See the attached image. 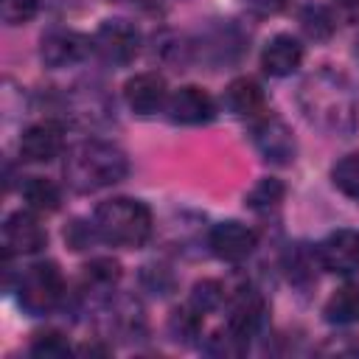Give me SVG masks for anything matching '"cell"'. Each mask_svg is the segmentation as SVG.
<instances>
[{"label": "cell", "instance_id": "6da1fadb", "mask_svg": "<svg viewBox=\"0 0 359 359\" xmlns=\"http://www.w3.org/2000/svg\"><path fill=\"white\" fill-rule=\"evenodd\" d=\"M300 109L311 126L328 135H351L359 123V104L351 81L334 70H317L300 84Z\"/></svg>", "mask_w": 359, "mask_h": 359}, {"label": "cell", "instance_id": "7a4b0ae2", "mask_svg": "<svg viewBox=\"0 0 359 359\" xmlns=\"http://www.w3.org/2000/svg\"><path fill=\"white\" fill-rule=\"evenodd\" d=\"M129 174L126 154L107 140H81L65 151L62 177L67 188L79 194H93L118 185Z\"/></svg>", "mask_w": 359, "mask_h": 359}, {"label": "cell", "instance_id": "3957f363", "mask_svg": "<svg viewBox=\"0 0 359 359\" xmlns=\"http://www.w3.org/2000/svg\"><path fill=\"white\" fill-rule=\"evenodd\" d=\"M93 227L104 244L132 250L149 241L154 222H151V210L146 202L132 199V196H115L95 208Z\"/></svg>", "mask_w": 359, "mask_h": 359}, {"label": "cell", "instance_id": "277c9868", "mask_svg": "<svg viewBox=\"0 0 359 359\" xmlns=\"http://www.w3.org/2000/svg\"><path fill=\"white\" fill-rule=\"evenodd\" d=\"M17 300L20 309L31 317L53 314L67 300V286L53 261H36L17 275Z\"/></svg>", "mask_w": 359, "mask_h": 359}, {"label": "cell", "instance_id": "5b68a950", "mask_svg": "<svg viewBox=\"0 0 359 359\" xmlns=\"http://www.w3.org/2000/svg\"><path fill=\"white\" fill-rule=\"evenodd\" d=\"M247 50V34L230 22V20H213L208 22L196 39H191V56L210 65L213 70L236 65Z\"/></svg>", "mask_w": 359, "mask_h": 359}, {"label": "cell", "instance_id": "8992f818", "mask_svg": "<svg viewBox=\"0 0 359 359\" xmlns=\"http://www.w3.org/2000/svg\"><path fill=\"white\" fill-rule=\"evenodd\" d=\"M140 50V31L135 22L123 17L104 20L93 34V53L112 67L129 65Z\"/></svg>", "mask_w": 359, "mask_h": 359}, {"label": "cell", "instance_id": "52a82bcc", "mask_svg": "<svg viewBox=\"0 0 359 359\" xmlns=\"http://www.w3.org/2000/svg\"><path fill=\"white\" fill-rule=\"evenodd\" d=\"M93 53V36L73 28H50L39 39V59L50 70L81 65Z\"/></svg>", "mask_w": 359, "mask_h": 359}, {"label": "cell", "instance_id": "ba28073f", "mask_svg": "<svg viewBox=\"0 0 359 359\" xmlns=\"http://www.w3.org/2000/svg\"><path fill=\"white\" fill-rule=\"evenodd\" d=\"M258 244V236L252 227L236 222V219H227V222H219L210 227L208 233V247L210 252L219 258V261H227V264H241L252 255Z\"/></svg>", "mask_w": 359, "mask_h": 359}, {"label": "cell", "instance_id": "9c48e42d", "mask_svg": "<svg viewBox=\"0 0 359 359\" xmlns=\"http://www.w3.org/2000/svg\"><path fill=\"white\" fill-rule=\"evenodd\" d=\"M48 233L36 219V210H14L3 222V250L8 255H34L45 247Z\"/></svg>", "mask_w": 359, "mask_h": 359}, {"label": "cell", "instance_id": "30bf717a", "mask_svg": "<svg viewBox=\"0 0 359 359\" xmlns=\"http://www.w3.org/2000/svg\"><path fill=\"white\" fill-rule=\"evenodd\" d=\"M252 143H255L258 154L266 163H275V165H289L294 160V154H297L294 135H292V129L280 118H261V121H255Z\"/></svg>", "mask_w": 359, "mask_h": 359}, {"label": "cell", "instance_id": "8fae6325", "mask_svg": "<svg viewBox=\"0 0 359 359\" xmlns=\"http://www.w3.org/2000/svg\"><path fill=\"white\" fill-rule=\"evenodd\" d=\"M317 255L323 269L334 275H356L359 272V230H334L317 244Z\"/></svg>", "mask_w": 359, "mask_h": 359}, {"label": "cell", "instance_id": "7c38bea8", "mask_svg": "<svg viewBox=\"0 0 359 359\" xmlns=\"http://www.w3.org/2000/svg\"><path fill=\"white\" fill-rule=\"evenodd\" d=\"M165 115H168V121H174L180 126H199V123L213 121L216 104L202 87L188 84V87H180L168 95Z\"/></svg>", "mask_w": 359, "mask_h": 359}, {"label": "cell", "instance_id": "4fadbf2b", "mask_svg": "<svg viewBox=\"0 0 359 359\" xmlns=\"http://www.w3.org/2000/svg\"><path fill=\"white\" fill-rule=\"evenodd\" d=\"M227 325L244 337L247 342L255 339L264 325H266V300L252 289V286H244L238 289L233 297H230V317H227Z\"/></svg>", "mask_w": 359, "mask_h": 359}, {"label": "cell", "instance_id": "5bb4252c", "mask_svg": "<svg viewBox=\"0 0 359 359\" xmlns=\"http://www.w3.org/2000/svg\"><path fill=\"white\" fill-rule=\"evenodd\" d=\"M168 87L165 79L157 73H135L126 84H123V101L135 115H154L160 109H165L168 104Z\"/></svg>", "mask_w": 359, "mask_h": 359}, {"label": "cell", "instance_id": "9a60e30c", "mask_svg": "<svg viewBox=\"0 0 359 359\" xmlns=\"http://www.w3.org/2000/svg\"><path fill=\"white\" fill-rule=\"evenodd\" d=\"M65 151V132L53 121L34 123L20 137V157L25 163H50Z\"/></svg>", "mask_w": 359, "mask_h": 359}, {"label": "cell", "instance_id": "2e32d148", "mask_svg": "<svg viewBox=\"0 0 359 359\" xmlns=\"http://www.w3.org/2000/svg\"><path fill=\"white\" fill-rule=\"evenodd\" d=\"M118 280H121L118 261H112V258H93L81 269V283H79L76 297L79 300H98L104 306L112 297Z\"/></svg>", "mask_w": 359, "mask_h": 359}, {"label": "cell", "instance_id": "e0dca14e", "mask_svg": "<svg viewBox=\"0 0 359 359\" xmlns=\"http://www.w3.org/2000/svg\"><path fill=\"white\" fill-rule=\"evenodd\" d=\"M303 62V45L292 34H275L261 50V67L272 79L292 76Z\"/></svg>", "mask_w": 359, "mask_h": 359}, {"label": "cell", "instance_id": "ac0fdd59", "mask_svg": "<svg viewBox=\"0 0 359 359\" xmlns=\"http://www.w3.org/2000/svg\"><path fill=\"white\" fill-rule=\"evenodd\" d=\"M264 90L258 87V81L252 79H236L227 84L224 90V107L236 115V118H258L264 112Z\"/></svg>", "mask_w": 359, "mask_h": 359}, {"label": "cell", "instance_id": "d6986e66", "mask_svg": "<svg viewBox=\"0 0 359 359\" xmlns=\"http://www.w3.org/2000/svg\"><path fill=\"white\" fill-rule=\"evenodd\" d=\"M317 266L320 264V255H317V247H309V244H292L286 252H283V269H286V278L306 289L317 280Z\"/></svg>", "mask_w": 359, "mask_h": 359}, {"label": "cell", "instance_id": "ffe728a7", "mask_svg": "<svg viewBox=\"0 0 359 359\" xmlns=\"http://www.w3.org/2000/svg\"><path fill=\"white\" fill-rule=\"evenodd\" d=\"M323 317L331 325H353L359 323V283L339 286L323 306Z\"/></svg>", "mask_w": 359, "mask_h": 359}, {"label": "cell", "instance_id": "44dd1931", "mask_svg": "<svg viewBox=\"0 0 359 359\" xmlns=\"http://www.w3.org/2000/svg\"><path fill=\"white\" fill-rule=\"evenodd\" d=\"M22 199L36 213H53L62 202V194H59L56 182H50L45 177H28V180H22Z\"/></svg>", "mask_w": 359, "mask_h": 359}, {"label": "cell", "instance_id": "7402d4cb", "mask_svg": "<svg viewBox=\"0 0 359 359\" xmlns=\"http://www.w3.org/2000/svg\"><path fill=\"white\" fill-rule=\"evenodd\" d=\"M199 334H202V314L191 303H185V306H180V309L171 311V317H168V337L174 342L194 345Z\"/></svg>", "mask_w": 359, "mask_h": 359}, {"label": "cell", "instance_id": "603a6c76", "mask_svg": "<svg viewBox=\"0 0 359 359\" xmlns=\"http://www.w3.org/2000/svg\"><path fill=\"white\" fill-rule=\"evenodd\" d=\"M283 194H286V191H283V182H280V180L264 177V180H258V182L250 188V194L244 196V205H247L250 210H255V213H272V210L280 208Z\"/></svg>", "mask_w": 359, "mask_h": 359}, {"label": "cell", "instance_id": "cb8c5ba5", "mask_svg": "<svg viewBox=\"0 0 359 359\" xmlns=\"http://www.w3.org/2000/svg\"><path fill=\"white\" fill-rule=\"evenodd\" d=\"M331 182L348 199L359 202V151L356 154H345L342 160H337V165L331 168Z\"/></svg>", "mask_w": 359, "mask_h": 359}, {"label": "cell", "instance_id": "d4e9b609", "mask_svg": "<svg viewBox=\"0 0 359 359\" xmlns=\"http://www.w3.org/2000/svg\"><path fill=\"white\" fill-rule=\"evenodd\" d=\"M247 339L244 337H238L230 325H224V328H219L216 334H210L208 339H205V345H202V351L205 353H213V356H238V353H244L247 351Z\"/></svg>", "mask_w": 359, "mask_h": 359}, {"label": "cell", "instance_id": "484cf974", "mask_svg": "<svg viewBox=\"0 0 359 359\" xmlns=\"http://www.w3.org/2000/svg\"><path fill=\"white\" fill-rule=\"evenodd\" d=\"M199 314H210L224 303V286L219 280H199L191 289V300H188Z\"/></svg>", "mask_w": 359, "mask_h": 359}, {"label": "cell", "instance_id": "4316f807", "mask_svg": "<svg viewBox=\"0 0 359 359\" xmlns=\"http://www.w3.org/2000/svg\"><path fill=\"white\" fill-rule=\"evenodd\" d=\"M300 22H303V31H306L311 39H328V36L334 34V28H337V20H334L331 8H325V6H311V8H306Z\"/></svg>", "mask_w": 359, "mask_h": 359}, {"label": "cell", "instance_id": "83f0119b", "mask_svg": "<svg viewBox=\"0 0 359 359\" xmlns=\"http://www.w3.org/2000/svg\"><path fill=\"white\" fill-rule=\"evenodd\" d=\"M31 353L34 356H45V359H62V356L73 353V348H70V342H67L65 334H59V331H42V334L34 337Z\"/></svg>", "mask_w": 359, "mask_h": 359}, {"label": "cell", "instance_id": "f1b7e54d", "mask_svg": "<svg viewBox=\"0 0 359 359\" xmlns=\"http://www.w3.org/2000/svg\"><path fill=\"white\" fill-rule=\"evenodd\" d=\"M39 0H0V20L6 25H25L36 17Z\"/></svg>", "mask_w": 359, "mask_h": 359}, {"label": "cell", "instance_id": "f546056e", "mask_svg": "<svg viewBox=\"0 0 359 359\" xmlns=\"http://www.w3.org/2000/svg\"><path fill=\"white\" fill-rule=\"evenodd\" d=\"M143 286L151 289L154 294H168L171 286H174V278L168 275L165 266H143V275H140Z\"/></svg>", "mask_w": 359, "mask_h": 359}, {"label": "cell", "instance_id": "4dcf8cb0", "mask_svg": "<svg viewBox=\"0 0 359 359\" xmlns=\"http://www.w3.org/2000/svg\"><path fill=\"white\" fill-rule=\"evenodd\" d=\"M320 353H328V356H359V337H351V334H342V337H331Z\"/></svg>", "mask_w": 359, "mask_h": 359}, {"label": "cell", "instance_id": "1f68e13d", "mask_svg": "<svg viewBox=\"0 0 359 359\" xmlns=\"http://www.w3.org/2000/svg\"><path fill=\"white\" fill-rule=\"evenodd\" d=\"M244 11H250L252 17H275L278 11H283L286 0H238Z\"/></svg>", "mask_w": 359, "mask_h": 359}, {"label": "cell", "instance_id": "d6a6232c", "mask_svg": "<svg viewBox=\"0 0 359 359\" xmlns=\"http://www.w3.org/2000/svg\"><path fill=\"white\" fill-rule=\"evenodd\" d=\"M331 14L337 22H351L359 17V0H331Z\"/></svg>", "mask_w": 359, "mask_h": 359}, {"label": "cell", "instance_id": "836d02e7", "mask_svg": "<svg viewBox=\"0 0 359 359\" xmlns=\"http://www.w3.org/2000/svg\"><path fill=\"white\" fill-rule=\"evenodd\" d=\"M112 3H146V0H112Z\"/></svg>", "mask_w": 359, "mask_h": 359}]
</instances>
